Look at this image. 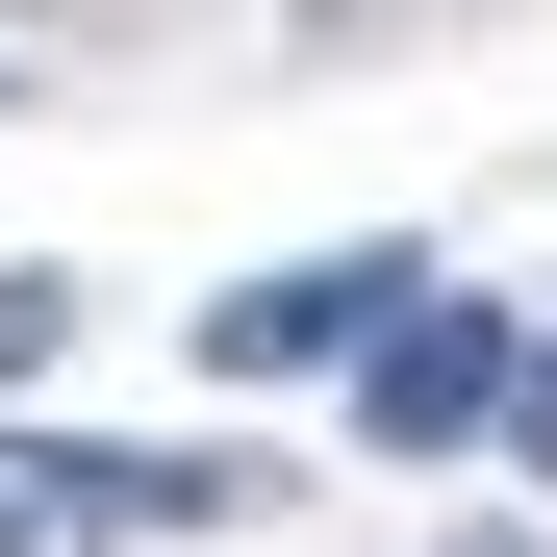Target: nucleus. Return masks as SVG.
<instances>
[{"label": "nucleus", "mask_w": 557, "mask_h": 557, "mask_svg": "<svg viewBox=\"0 0 557 557\" xmlns=\"http://www.w3.org/2000/svg\"><path fill=\"white\" fill-rule=\"evenodd\" d=\"M507 381H532V330L482 305V278H431V305L355 355V431H381V456H456V431H507Z\"/></svg>", "instance_id": "2"}, {"label": "nucleus", "mask_w": 557, "mask_h": 557, "mask_svg": "<svg viewBox=\"0 0 557 557\" xmlns=\"http://www.w3.org/2000/svg\"><path fill=\"white\" fill-rule=\"evenodd\" d=\"M507 456H532V482H557V355H532V381H507Z\"/></svg>", "instance_id": "4"}, {"label": "nucleus", "mask_w": 557, "mask_h": 557, "mask_svg": "<svg viewBox=\"0 0 557 557\" xmlns=\"http://www.w3.org/2000/svg\"><path fill=\"white\" fill-rule=\"evenodd\" d=\"M456 557H532V532H456Z\"/></svg>", "instance_id": "5"}, {"label": "nucleus", "mask_w": 557, "mask_h": 557, "mask_svg": "<svg viewBox=\"0 0 557 557\" xmlns=\"http://www.w3.org/2000/svg\"><path fill=\"white\" fill-rule=\"evenodd\" d=\"M406 305H431V253H278V278L203 305V381H228V406H253V381H355Z\"/></svg>", "instance_id": "1"}, {"label": "nucleus", "mask_w": 557, "mask_h": 557, "mask_svg": "<svg viewBox=\"0 0 557 557\" xmlns=\"http://www.w3.org/2000/svg\"><path fill=\"white\" fill-rule=\"evenodd\" d=\"M51 355H76V278H26V253H0V381H51Z\"/></svg>", "instance_id": "3"}]
</instances>
